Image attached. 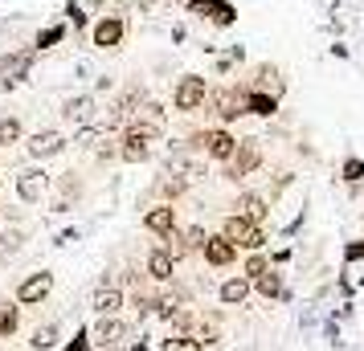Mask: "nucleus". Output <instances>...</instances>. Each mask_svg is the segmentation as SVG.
<instances>
[{"mask_svg":"<svg viewBox=\"0 0 364 351\" xmlns=\"http://www.w3.org/2000/svg\"><path fill=\"white\" fill-rule=\"evenodd\" d=\"M181 147H193L200 151L205 160H217V164H225L233 155V147H237V135L225 131V127H213V131H197L188 143H181Z\"/></svg>","mask_w":364,"mask_h":351,"instance_id":"obj_1","label":"nucleus"},{"mask_svg":"<svg viewBox=\"0 0 364 351\" xmlns=\"http://www.w3.org/2000/svg\"><path fill=\"white\" fill-rule=\"evenodd\" d=\"M262 167V139H237V147H233V155L225 160V180H246V176H254Z\"/></svg>","mask_w":364,"mask_h":351,"instance_id":"obj_2","label":"nucleus"},{"mask_svg":"<svg viewBox=\"0 0 364 351\" xmlns=\"http://www.w3.org/2000/svg\"><path fill=\"white\" fill-rule=\"evenodd\" d=\"M160 139V131L151 127H139V123H127L123 127V139H119V160L123 164H144L151 155V143Z\"/></svg>","mask_w":364,"mask_h":351,"instance_id":"obj_3","label":"nucleus"},{"mask_svg":"<svg viewBox=\"0 0 364 351\" xmlns=\"http://www.w3.org/2000/svg\"><path fill=\"white\" fill-rule=\"evenodd\" d=\"M221 237L233 241V250H246V253H258L266 245V229H262V225L242 221V217H233V213L221 221Z\"/></svg>","mask_w":364,"mask_h":351,"instance_id":"obj_4","label":"nucleus"},{"mask_svg":"<svg viewBox=\"0 0 364 351\" xmlns=\"http://www.w3.org/2000/svg\"><path fill=\"white\" fill-rule=\"evenodd\" d=\"M13 188H17L21 204H41L46 196H50V172H46L41 164L21 167L17 176H13Z\"/></svg>","mask_w":364,"mask_h":351,"instance_id":"obj_5","label":"nucleus"},{"mask_svg":"<svg viewBox=\"0 0 364 351\" xmlns=\"http://www.w3.org/2000/svg\"><path fill=\"white\" fill-rule=\"evenodd\" d=\"M205 99H209V82H205L200 74H184L181 82H176V90H172V106H176L181 115L200 111V106H205Z\"/></svg>","mask_w":364,"mask_h":351,"instance_id":"obj_6","label":"nucleus"},{"mask_svg":"<svg viewBox=\"0 0 364 351\" xmlns=\"http://www.w3.org/2000/svg\"><path fill=\"white\" fill-rule=\"evenodd\" d=\"M66 147H70V139L62 131H53V127H41V131H33L29 139H25V151H29L33 164H46V160H53V155H62Z\"/></svg>","mask_w":364,"mask_h":351,"instance_id":"obj_7","label":"nucleus"},{"mask_svg":"<svg viewBox=\"0 0 364 351\" xmlns=\"http://www.w3.org/2000/svg\"><path fill=\"white\" fill-rule=\"evenodd\" d=\"M53 294V274L50 269H33V274H25L21 278V286H17V306L25 311V306H41V302Z\"/></svg>","mask_w":364,"mask_h":351,"instance_id":"obj_8","label":"nucleus"},{"mask_svg":"<svg viewBox=\"0 0 364 351\" xmlns=\"http://www.w3.org/2000/svg\"><path fill=\"white\" fill-rule=\"evenodd\" d=\"M123 37H127V21L119 17V13H107V17H99L90 25V45L95 50H119Z\"/></svg>","mask_w":364,"mask_h":351,"instance_id":"obj_9","label":"nucleus"},{"mask_svg":"<svg viewBox=\"0 0 364 351\" xmlns=\"http://www.w3.org/2000/svg\"><path fill=\"white\" fill-rule=\"evenodd\" d=\"M209 106L217 111L221 123H233V118L246 115V90H237V86H221V90H209Z\"/></svg>","mask_w":364,"mask_h":351,"instance_id":"obj_10","label":"nucleus"},{"mask_svg":"<svg viewBox=\"0 0 364 351\" xmlns=\"http://www.w3.org/2000/svg\"><path fill=\"white\" fill-rule=\"evenodd\" d=\"M127 339H132V327H127V323H123L119 315H102V318H99V327L90 331V343H95V347H102V351L123 347Z\"/></svg>","mask_w":364,"mask_h":351,"instance_id":"obj_11","label":"nucleus"},{"mask_svg":"<svg viewBox=\"0 0 364 351\" xmlns=\"http://www.w3.org/2000/svg\"><path fill=\"white\" fill-rule=\"evenodd\" d=\"M33 50H13L0 57V86L4 90H13V86H21L25 78H29V69H33Z\"/></svg>","mask_w":364,"mask_h":351,"instance_id":"obj_12","label":"nucleus"},{"mask_svg":"<svg viewBox=\"0 0 364 351\" xmlns=\"http://www.w3.org/2000/svg\"><path fill=\"white\" fill-rule=\"evenodd\" d=\"M62 118H66L70 127L95 123V118H99V99H95V94H70V99L62 102Z\"/></svg>","mask_w":364,"mask_h":351,"instance_id":"obj_13","label":"nucleus"},{"mask_svg":"<svg viewBox=\"0 0 364 351\" xmlns=\"http://www.w3.org/2000/svg\"><path fill=\"white\" fill-rule=\"evenodd\" d=\"M200 253H205V262H209L213 269H230L233 262H237V250H233V241H225L221 233H209V237H205Z\"/></svg>","mask_w":364,"mask_h":351,"instance_id":"obj_14","label":"nucleus"},{"mask_svg":"<svg viewBox=\"0 0 364 351\" xmlns=\"http://www.w3.org/2000/svg\"><path fill=\"white\" fill-rule=\"evenodd\" d=\"M82 176L78 172H66V176H58V196H53V213H70V204H78L82 201Z\"/></svg>","mask_w":364,"mask_h":351,"instance_id":"obj_15","label":"nucleus"},{"mask_svg":"<svg viewBox=\"0 0 364 351\" xmlns=\"http://www.w3.org/2000/svg\"><path fill=\"white\" fill-rule=\"evenodd\" d=\"M123 290H119L115 282H107V278H102L99 286H95V299H90V306H95V315H119V311H123Z\"/></svg>","mask_w":364,"mask_h":351,"instance_id":"obj_16","label":"nucleus"},{"mask_svg":"<svg viewBox=\"0 0 364 351\" xmlns=\"http://www.w3.org/2000/svg\"><path fill=\"white\" fill-rule=\"evenodd\" d=\"M233 217H242V221H254V225H262L266 217H270V201H266L262 192H242L237 201H233Z\"/></svg>","mask_w":364,"mask_h":351,"instance_id":"obj_17","label":"nucleus"},{"mask_svg":"<svg viewBox=\"0 0 364 351\" xmlns=\"http://www.w3.org/2000/svg\"><path fill=\"white\" fill-rule=\"evenodd\" d=\"M144 229H148L151 237H164L168 229H176V208H172V204H156V208H148V213H144Z\"/></svg>","mask_w":364,"mask_h":351,"instance_id":"obj_18","label":"nucleus"},{"mask_svg":"<svg viewBox=\"0 0 364 351\" xmlns=\"http://www.w3.org/2000/svg\"><path fill=\"white\" fill-rule=\"evenodd\" d=\"M151 192L160 196V204H172V201H181L184 192H188V180H184V176H172V172H160L156 184H151Z\"/></svg>","mask_w":364,"mask_h":351,"instance_id":"obj_19","label":"nucleus"},{"mask_svg":"<svg viewBox=\"0 0 364 351\" xmlns=\"http://www.w3.org/2000/svg\"><path fill=\"white\" fill-rule=\"evenodd\" d=\"M217 299H221V306H242L250 299V278H242V274L225 278V282L217 286Z\"/></svg>","mask_w":364,"mask_h":351,"instance_id":"obj_20","label":"nucleus"},{"mask_svg":"<svg viewBox=\"0 0 364 351\" xmlns=\"http://www.w3.org/2000/svg\"><path fill=\"white\" fill-rule=\"evenodd\" d=\"M172 269H176V262H172L160 245H156V250L148 253V262H144V274H148L151 282H172Z\"/></svg>","mask_w":364,"mask_h":351,"instance_id":"obj_21","label":"nucleus"},{"mask_svg":"<svg viewBox=\"0 0 364 351\" xmlns=\"http://www.w3.org/2000/svg\"><path fill=\"white\" fill-rule=\"evenodd\" d=\"M250 290H258V294H262L266 302H270V299H282V294H287V286H282V274H279V266H270L266 274H258V278L250 282Z\"/></svg>","mask_w":364,"mask_h":351,"instance_id":"obj_22","label":"nucleus"},{"mask_svg":"<svg viewBox=\"0 0 364 351\" xmlns=\"http://www.w3.org/2000/svg\"><path fill=\"white\" fill-rule=\"evenodd\" d=\"M184 306H188V302H184V294H176V290H160V294L151 299V311H156L160 318H168V323L181 315Z\"/></svg>","mask_w":364,"mask_h":351,"instance_id":"obj_23","label":"nucleus"},{"mask_svg":"<svg viewBox=\"0 0 364 351\" xmlns=\"http://www.w3.org/2000/svg\"><path fill=\"white\" fill-rule=\"evenodd\" d=\"M246 115L274 118L279 115V99H274V94H262V90H246Z\"/></svg>","mask_w":364,"mask_h":351,"instance_id":"obj_24","label":"nucleus"},{"mask_svg":"<svg viewBox=\"0 0 364 351\" xmlns=\"http://www.w3.org/2000/svg\"><path fill=\"white\" fill-rule=\"evenodd\" d=\"M250 90H262V94L282 99V90H287V86H282V78H279V69H274V66H258V69H254V86H250Z\"/></svg>","mask_w":364,"mask_h":351,"instance_id":"obj_25","label":"nucleus"},{"mask_svg":"<svg viewBox=\"0 0 364 351\" xmlns=\"http://www.w3.org/2000/svg\"><path fill=\"white\" fill-rule=\"evenodd\" d=\"M17 331H21V306L0 299V339H13Z\"/></svg>","mask_w":364,"mask_h":351,"instance_id":"obj_26","label":"nucleus"},{"mask_svg":"<svg viewBox=\"0 0 364 351\" xmlns=\"http://www.w3.org/2000/svg\"><path fill=\"white\" fill-rule=\"evenodd\" d=\"M205 21H213L217 29H230V25H237V4H230V0H213V9L205 13Z\"/></svg>","mask_w":364,"mask_h":351,"instance_id":"obj_27","label":"nucleus"},{"mask_svg":"<svg viewBox=\"0 0 364 351\" xmlns=\"http://www.w3.org/2000/svg\"><path fill=\"white\" fill-rule=\"evenodd\" d=\"M25 241H29V233H25L21 225L4 229V233H0V257H17V253L25 250Z\"/></svg>","mask_w":364,"mask_h":351,"instance_id":"obj_28","label":"nucleus"},{"mask_svg":"<svg viewBox=\"0 0 364 351\" xmlns=\"http://www.w3.org/2000/svg\"><path fill=\"white\" fill-rule=\"evenodd\" d=\"M107 139V131H102L99 123H86V127H74V147H82V151H95Z\"/></svg>","mask_w":364,"mask_h":351,"instance_id":"obj_29","label":"nucleus"},{"mask_svg":"<svg viewBox=\"0 0 364 351\" xmlns=\"http://www.w3.org/2000/svg\"><path fill=\"white\" fill-rule=\"evenodd\" d=\"M156 351H205V343L197 335H168V339L156 343Z\"/></svg>","mask_w":364,"mask_h":351,"instance_id":"obj_30","label":"nucleus"},{"mask_svg":"<svg viewBox=\"0 0 364 351\" xmlns=\"http://www.w3.org/2000/svg\"><path fill=\"white\" fill-rule=\"evenodd\" d=\"M160 250L172 257V262H184L188 257V245H184V237H181V229H168L164 237H160Z\"/></svg>","mask_w":364,"mask_h":351,"instance_id":"obj_31","label":"nucleus"},{"mask_svg":"<svg viewBox=\"0 0 364 351\" xmlns=\"http://www.w3.org/2000/svg\"><path fill=\"white\" fill-rule=\"evenodd\" d=\"M340 180H344L348 188H360L364 184V160H360V155H348L344 164H340Z\"/></svg>","mask_w":364,"mask_h":351,"instance_id":"obj_32","label":"nucleus"},{"mask_svg":"<svg viewBox=\"0 0 364 351\" xmlns=\"http://www.w3.org/2000/svg\"><path fill=\"white\" fill-rule=\"evenodd\" d=\"M25 139V127H21L17 115H4L0 118V147H13V143H21Z\"/></svg>","mask_w":364,"mask_h":351,"instance_id":"obj_33","label":"nucleus"},{"mask_svg":"<svg viewBox=\"0 0 364 351\" xmlns=\"http://www.w3.org/2000/svg\"><path fill=\"white\" fill-rule=\"evenodd\" d=\"M58 335H62V323H46V327H37L33 339H29V347L33 351H50L58 343Z\"/></svg>","mask_w":364,"mask_h":351,"instance_id":"obj_34","label":"nucleus"},{"mask_svg":"<svg viewBox=\"0 0 364 351\" xmlns=\"http://www.w3.org/2000/svg\"><path fill=\"white\" fill-rule=\"evenodd\" d=\"M58 41H66V25H46V29L37 33V41H33V53H41V50H53Z\"/></svg>","mask_w":364,"mask_h":351,"instance_id":"obj_35","label":"nucleus"},{"mask_svg":"<svg viewBox=\"0 0 364 351\" xmlns=\"http://www.w3.org/2000/svg\"><path fill=\"white\" fill-rule=\"evenodd\" d=\"M266 269H270V257L258 250V253H250V257H246V266H242V278H250V282H254V278H258V274H266Z\"/></svg>","mask_w":364,"mask_h":351,"instance_id":"obj_36","label":"nucleus"},{"mask_svg":"<svg viewBox=\"0 0 364 351\" xmlns=\"http://www.w3.org/2000/svg\"><path fill=\"white\" fill-rule=\"evenodd\" d=\"M181 237H184V245H188V253H197L200 245H205V237H209V233H205V225H188Z\"/></svg>","mask_w":364,"mask_h":351,"instance_id":"obj_37","label":"nucleus"},{"mask_svg":"<svg viewBox=\"0 0 364 351\" xmlns=\"http://www.w3.org/2000/svg\"><path fill=\"white\" fill-rule=\"evenodd\" d=\"M66 21L74 25V29H86V13H82L78 0H66Z\"/></svg>","mask_w":364,"mask_h":351,"instance_id":"obj_38","label":"nucleus"},{"mask_svg":"<svg viewBox=\"0 0 364 351\" xmlns=\"http://www.w3.org/2000/svg\"><path fill=\"white\" fill-rule=\"evenodd\" d=\"M95 343H90V331H74V339H70L62 351H90Z\"/></svg>","mask_w":364,"mask_h":351,"instance_id":"obj_39","label":"nucleus"},{"mask_svg":"<svg viewBox=\"0 0 364 351\" xmlns=\"http://www.w3.org/2000/svg\"><path fill=\"white\" fill-rule=\"evenodd\" d=\"M344 262L352 266V262H364V241H348L344 245Z\"/></svg>","mask_w":364,"mask_h":351,"instance_id":"obj_40","label":"nucleus"},{"mask_svg":"<svg viewBox=\"0 0 364 351\" xmlns=\"http://www.w3.org/2000/svg\"><path fill=\"white\" fill-rule=\"evenodd\" d=\"M209 9H213V0H188V13H193V17H205Z\"/></svg>","mask_w":364,"mask_h":351,"instance_id":"obj_41","label":"nucleus"},{"mask_svg":"<svg viewBox=\"0 0 364 351\" xmlns=\"http://www.w3.org/2000/svg\"><path fill=\"white\" fill-rule=\"evenodd\" d=\"M70 241H78V229H62V233L53 237V245H70Z\"/></svg>","mask_w":364,"mask_h":351,"instance_id":"obj_42","label":"nucleus"},{"mask_svg":"<svg viewBox=\"0 0 364 351\" xmlns=\"http://www.w3.org/2000/svg\"><path fill=\"white\" fill-rule=\"evenodd\" d=\"M127 351H148V343H144V339H139V343H132V347Z\"/></svg>","mask_w":364,"mask_h":351,"instance_id":"obj_43","label":"nucleus"}]
</instances>
